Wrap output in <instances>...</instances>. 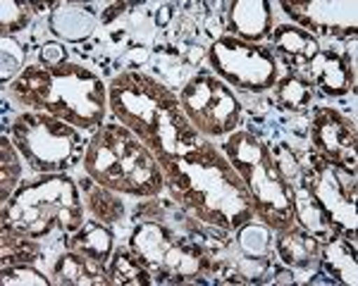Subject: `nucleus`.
Returning a JSON list of instances; mask_svg holds the SVG:
<instances>
[{
  "label": "nucleus",
  "instance_id": "8",
  "mask_svg": "<svg viewBox=\"0 0 358 286\" xmlns=\"http://www.w3.org/2000/svg\"><path fill=\"white\" fill-rule=\"evenodd\" d=\"M129 248L141 257L163 284H187V277H199L208 272L210 257L203 253L199 243L177 236L163 222H141L131 232Z\"/></svg>",
  "mask_w": 358,
  "mask_h": 286
},
{
  "label": "nucleus",
  "instance_id": "15",
  "mask_svg": "<svg viewBox=\"0 0 358 286\" xmlns=\"http://www.w3.org/2000/svg\"><path fill=\"white\" fill-rule=\"evenodd\" d=\"M310 74H313V84L325 96L339 98V96L354 91L356 84V67H351L344 60L342 53L337 50H320L315 60L308 65Z\"/></svg>",
  "mask_w": 358,
  "mask_h": 286
},
{
  "label": "nucleus",
  "instance_id": "26",
  "mask_svg": "<svg viewBox=\"0 0 358 286\" xmlns=\"http://www.w3.org/2000/svg\"><path fill=\"white\" fill-rule=\"evenodd\" d=\"M0 253H3V265H20V262H34L41 255L38 241L13 232H3V241H0Z\"/></svg>",
  "mask_w": 358,
  "mask_h": 286
},
{
  "label": "nucleus",
  "instance_id": "6",
  "mask_svg": "<svg viewBox=\"0 0 358 286\" xmlns=\"http://www.w3.org/2000/svg\"><path fill=\"white\" fill-rule=\"evenodd\" d=\"M222 153L239 172L253 200L256 217L273 232H287L296 225V210L289 184L275 163L273 151L251 131H232L222 143Z\"/></svg>",
  "mask_w": 358,
  "mask_h": 286
},
{
  "label": "nucleus",
  "instance_id": "5",
  "mask_svg": "<svg viewBox=\"0 0 358 286\" xmlns=\"http://www.w3.org/2000/svg\"><path fill=\"white\" fill-rule=\"evenodd\" d=\"M84 225V203L79 186L65 172L24 181L3 203V232L41 239L60 232L72 236Z\"/></svg>",
  "mask_w": 358,
  "mask_h": 286
},
{
  "label": "nucleus",
  "instance_id": "4",
  "mask_svg": "<svg viewBox=\"0 0 358 286\" xmlns=\"http://www.w3.org/2000/svg\"><path fill=\"white\" fill-rule=\"evenodd\" d=\"M84 170L101 186L122 196L153 198L165 188L158 158L120 122L94 131L84 151Z\"/></svg>",
  "mask_w": 358,
  "mask_h": 286
},
{
  "label": "nucleus",
  "instance_id": "29",
  "mask_svg": "<svg viewBox=\"0 0 358 286\" xmlns=\"http://www.w3.org/2000/svg\"><path fill=\"white\" fill-rule=\"evenodd\" d=\"M0 45H3V74H0V82H3V86H10L24 72V48L15 36H3Z\"/></svg>",
  "mask_w": 358,
  "mask_h": 286
},
{
  "label": "nucleus",
  "instance_id": "18",
  "mask_svg": "<svg viewBox=\"0 0 358 286\" xmlns=\"http://www.w3.org/2000/svg\"><path fill=\"white\" fill-rule=\"evenodd\" d=\"M320 239H315L310 232L296 225L287 229V232H280L275 241V250L280 255L282 265H287L289 270H310L313 265H317L320 262Z\"/></svg>",
  "mask_w": 358,
  "mask_h": 286
},
{
  "label": "nucleus",
  "instance_id": "7",
  "mask_svg": "<svg viewBox=\"0 0 358 286\" xmlns=\"http://www.w3.org/2000/svg\"><path fill=\"white\" fill-rule=\"evenodd\" d=\"M10 139L31 172H65L82 153V134L53 114L24 110L10 124Z\"/></svg>",
  "mask_w": 358,
  "mask_h": 286
},
{
  "label": "nucleus",
  "instance_id": "12",
  "mask_svg": "<svg viewBox=\"0 0 358 286\" xmlns=\"http://www.w3.org/2000/svg\"><path fill=\"white\" fill-rule=\"evenodd\" d=\"M310 141H313L315 153L330 160L334 167L356 176L358 134L354 119L330 105H317L310 117Z\"/></svg>",
  "mask_w": 358,
  "mask_h": 286
},
{
  "label": "nucleus",
  "instance_id": "11",
  "mask_svg": "<svg viewBox=\"0 0 358 286\" xmlns=\"http://www.w3.org/2000/svg\"><path fill=\"white\" fill-rule=\"evenodd\" d=\"M301 170V179L330 225L356 241V176L334 167L320 153H308Z\"/></svg>",
  "mask_w": 358,
  "mask_h": 286
},
{
  "label": "nucleus",
  "instance_id": "14",
  "mask_svg": "<svg viewBox=\"0 0 358 286\" xmlns=\"http://www.w3.org/2000/svg\"><path fill=\"white\" fill-rule=\"evenodd\" d=\"M227 27L234 38L261 43L273 33V5L268 0H234L227 3Z\"/></svg>",
  "mask_w": 358,
  "mask_h": 286
},
{
  "label": "nucleus",
  "instance_id": "20",
  "mask_svg": "<svg viewBox=\"0 0 358 286\" xmlns=\"http://www.w3.org/2000/svg\"><path fill=\"white\" fill-rule=\"evenodd\" d=\"M67 248L77 250V253H82V255L94 257V260L103 262V265H108L115 253L110 229L103 227V222H98V220L84 222V225L72 234Z\"/></svg>",
  "mask_w": 358,
  "mask_h": 286
},
{
  "label": "nucleus",
  "instance_id": "1",
  "mask_svg": "<svg viewBox=\"0 0 358 286\" xmlns=\"http://www.w3.org/2000/svg\"><path fill=\"white\" fill-rule=\"evenodd\" d=\"M160 167L172 200L203 225L236 232L256 220L251 193L239 172L210 139L187 156L165 160Z\"/></svg>",
  "mask_w": 358,
  "mask_h": 286
},
{
  "label": "nucleus",
  "instance_id": "22",
  "mask_svg": "<svg viewBox=\"0 0 358 286\" xmlns=\"http://www.w3.org/2000/svg\"><path fill=\"white\" fill-rule=\"evenodd\" d=\"M273 96L282 110L303 112L313 105L315 86L301 77H296V74H287V77L277 79V84L273 86Z\"/></svg>",
  "mask_w": 358,
  "mask_h": 286
},
{
  "label": "nucleus",
  "instance_id": "19",
  "mask_svg": "<svg viewBox=\"0 0 358 286\" xmlns=\"http://www.w3.org/2000/svg\"><path fill=\"white\" fill-rule=\"evenodd\" d=\"M332 282L339 284H358V260H356V241L346 239L344 234L334 232L320 248V262Z\"/></svg>",
  "mask_w": 358,
  "mask_h": 286
},
{
  "label": "nucleus",
  "instance_id": "16",
  "mask_svg": "<svg viewBox=\"0 0 358 286\" xmlns=\"http://www.w3.org/2000/svg\"><path fill=\"white\" fill-rule=\"evenodd\" d=\"M275 31L270 33L273 38L275 53L292 67H308L315 60V55L320 53V41L315 33L306 31V29L292 24H280L273 27Z\"/></svg>",
  "mask_w": 358,
  "mask_h": 286
},
{
  "label": "nucleus",
  "instance_id": "30",
  "mask_svg": "<svg viewBox=\"0 0 358 286\" xmlns=\"http://www.w3.org/2000/svg\"><path fill=\"white\" fill-rule=\"evenodd\" d=\"M31 22V5L27 3H8L3 0L0 3V29H3V36H13V33L27 29Z\"/></svg>",
  "mask_w": 358,
  "mask_h": 286
},
{
  "label": "nucleus",
  "instance_id": "2",
  "mask_svg": "<svg viewBox=\"0 0 358 286\" xmlns=\"http://www.w3.org/2000/svg\"><path fill=\"white\" fill-rule=\"evenodd\" d=\"M108 105L115 122L136 134L158 163L187 156L206 141L184 114L179 96L151 74L127 70L113 77Z\"/></svg>",
  "mask_w": 358,
  "mask_h": 286
},
{
  "label": "nucleus",
  "instance_id": "17",
  "mask_svg": "<svg viewBox=\"0 0 358 286\" xmlns=\"http://www.w3.org/2000/svg\"><path fill=\"white\" fill-rule=\"evenodd\" d=\"M53 282L62 286H103L110 284L108 265L94 260L89 255H82L77 250H65L53 265Z\"/></svg>",
  "mask_w": 358,
  "mask_h": 286
},
{
  "label": "nucleus",
  "instance_id": "31",
  "mask_svg": "<svg viewBox=\"0 0 358 286\" xmlns=\"http://www.w3.org/2000/svg\"><path fill=\"white\" fill-rule=\"evenodd\" d=\"M38 60L43 67H60L67 62V48L60 43H43L38 50Z\"/></svg>",
  "mask_w": 358,
  "mask_h": 286
},
{
  "label": "nucleus",
  "instance_id": "28",
  "mask_svg": "<svg viewBox=\"0 0 358 286\" xmlns=\"http://www.w3.org/2000/svg\"><path fill=\"white\" fill-rule=\"evenodd\" d=\"M0 284L3 286H48L53 279H48L43 272L31 267V262H20V265H3L0 272Z\"/></svg>",
  "mask_w": 358,
  "mask_h": 286
},
{
  "label": "nucleus",
  "instance_id": "27",
  "mask_svg": "<svg viewBox=\"0 0 358 286\" xmlns=\"http://www.w3.org/2000/svg\"><path fill=\"white\" fill-rule=\"evenodd\" d=\"M236 232H239L241 250H244L251 260L263 257L270 250V246H273V241H270V232H273V229L270 227H258V225H253V222H248V225L236 229Z\"/></svg>",
  "mask_w": 358,
  "mask_h": 286
},
{
  "label": "nucleus",
  "instance_id": "23",
  "mask_svg": "<svg viewBox=\"0 0 358 286\" xmlns=\"http://www.w3.org/2000/svg\"><path fill=\"white\" fill-rule=\"evenodd\" d=\"M84 193H86V205H89V210L94 213V217L98 222H117L122 220L124 215V205L122 200H117L113 196L115 191H110V188L101 186L98 181H94L89 176V179L84 181Z\"/></svg>",
  "mask_w": 358,
  "mask_h": 286
},
{
  "label": "nucleus",
  "instance_id": "24",
  "mask_svg": "<svg viewBox=\"0 0 358 286\" xmlns=\"http://www.w3.org/2000/svg\"><path fill=\"white\" fill-rule=\"evenodd\" d=\"M50 31L65 41H84L94 31V17L84 10H57L50 15Z\"/></svg>",
  "mask_w": 358,
  "mask_h": 286
},
{
  "label": "nucleus",
  "instance_id": "25",
  "mask_svg": "<svg viewBox=\"0 0 358 286\" xmlns=\"http://www.w3.org/2000/svg\"><path fill=\"white\" fill-rule=\"evenodd\" d=\"M20 151L15 148L13 139H8V134L0 136V200H8L17 191L22 176V163H20Z\"/></svg>",
  "mask_w": 358,
  "mask_h": 286
},
{
  "label": "nucleus",
  "instance_id": "9",
  "mask_svg": "<svg viewBox=\"0 0 358 286\" xmlns=\"http://www.w3.org/2000/svg\"><path fill=\"white\" fill-rule=\"evenodd\" d=\"M208 62L217 79L251 93L273 91L277 79L282 77L280 62L273 50L234 36L215 38L208 48Z\"/></svg>",
  "mask_w": 358,
  "mask_h": 286
},
{
  "label": "nucleus",
  "instance_id": "21",
  "mask_svg": "<svg viewBox=\"0 0 358 286\" xmlns=\"http://www.w3.org/2000/svg\"><path fill=\"white\" fill-rule=\"evenodd\" d=\"M108 274H110V284H155L153 272L131 248H115L108 262Z\"/></svg>",
  "mask_w": 358,
  "mask_h": 286
},
{
  "label": "nucleus",
  "instance_id": "13",
  "mask_svg": "<svg viewBox=\"0 0 358 286\" xmlns=\"http://www.w3.org/2000/svg\"><path fill=\"white\" fill-rule=\"evenodd\" d=\"M294 24L306 31H322L330 36H356L358 3L356 0H306L280 3Z\"/></svg>",
  "mask_w": 358,
  "mask_h": 286
},
{
  "label": "nucleus",
  "instance_id": "10",
  "mask_svg": "<svg viewBox=\"0 0 358 286\" xmlns=\"http://www.w3.org/2000/svg\"><path fill=\"white\" fill-rule=\"evenodd\" d=\"M179 105L194 129L206 139H220L239 129L241 100L215 74H196L182 86Z\"/></svg>",
  "mask_w": 358,
  "mask_h": 286
},
{
  "label": "nucleus",
  "instance_id": "3",
  "mask_svg": "<svg viewBox=\"0 0 358 286\" xmlns=\"http://www.w3.org/2000/svg\"><path fill=\"white\" fill-rule=\"evenodd\" d=\"M8 96L24 110L53 114L79 131L103 127L110 107L103 79L77 62L60 67L27 65L8 86Z\"/></svg>",
  "mask_w": 358,
  "mask_h": 286
}]
</instances>
